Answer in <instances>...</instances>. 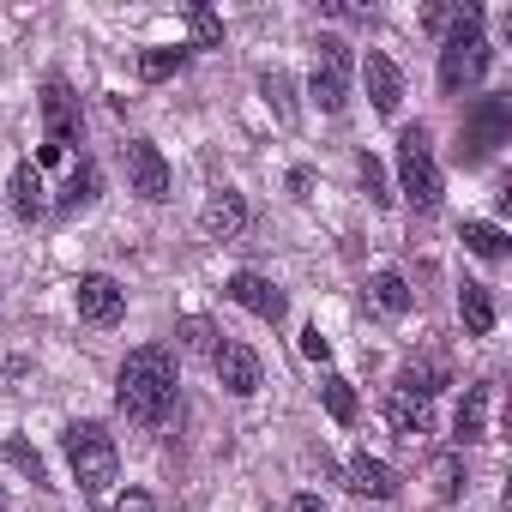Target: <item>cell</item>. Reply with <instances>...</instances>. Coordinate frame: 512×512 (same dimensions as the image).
<instances>
[{"mask_svg":"<svg viewBox=\"0 0 512 512\" xmlns=\"http://www.w3.org/2000/svg\"><path fill=\"white\" fill-rule=\"evenodd\" d=\"M115 404L127 410V422L163 428L169 410H175V350H169V344H139V350H127L121 380H115Z\"/></svg>","mask_w":512,"mask_h":512,"instance_id":"1","label":"cell"},{"mask_svg":"<svg viewBox=\"0 0 512 512\" xmlns=\"http://www.w3.org/2000/svg\"><path fill=\"white\" fill-rule=\"evenodd\" d=\"M488 73V43H482V7H458V19L440 37V91L458 97Z\"/></svg>","mask_w":512,"mask_h":512,"instance_id":"2","label":"cell"},{"mask_svg":"<svg viewBox=\"0 0 512 512\" xmlns=\"http://www.w3.org/2000/svg\"><path fill=\"white\" fill-rule=\"evenodd\" d=\"M61 446H67V464H73L79 488L103 500V494L115 488V476H121V452H115V440H109L97 422H73V428L61 434Z\"/></svg>","mask_w":512,"mask_h":512,"instance_id":"3","label":"cell"},{"mask_svg":"<svg viewBox=\"0 0 512 512\" xmlns=\"http://www.w3.org/2000/svg\"><path fill=\"white\" fill-rule=\"evenodd\" d=\"M398 181H404V199L416 211H434L440 205V163H434V139H428L422 121L398 133Z\"/></svg>","mask_w":512,"mask_h":512,"instance_id":"4","label":"cell"},{"mask_svg":"<svg viewBox=\"0 0 512 512\" xmlns=\"http://www.w3.org/2000/svg\"><path fill=\"white\" fill-rule=\"evenodd\" d=\"M350 79H356V55L344 37H320L314 43V73H308V97L326 109V115H344L350 109Z\"/></svg>","mask_w":512,"mask_h":512,"instance_id":"5","label":"cell"},{"mask_svg":"<svg viewBox=\"0 0 512 512\" xmlns=\"http://www.w3.org/2000/svg\"><path fill=\"white\" fill-rule=\"evenodd\" d=\"M67 145H79V97L67 91V79L43 85V151L37 163H61Z\"/></svg>","mask_w":512,"mask_h":512,"instance_id":"6","label":"cell"},{"mask_svg":"<svg viewBox=\"0 0 512 512\" xmlns=\"http://www.w3.org/2000/svg\"><path fill=\"white\" fill-rule=\"evenodd\" d=\"M506 133H512V103H506V97H482V103L470 109L464 133H458V157H464V163H482Z\"/></svg>","mask_w":512,"mask_h":512,"instance_id":"7","label":"cell"},{"mask_svg":"<svg viewBox=\"0 0 512 512\" xmlns=\"http://www.w3.org/2000/svg\"><path fill=\"white\" fill-rule=\"evenodd\" d=\"M73 302H79V320H85V326H115V320L127 314V290H121L109 272H85L79 290H73Z\"/></svg>","mask_w":512,"mask_h":512,"instance_id":"8","label":"cell"},{"mask_svg":"<svg viewBox=\"0 0 512 512\" xmlns=\"http://www.w3.org/2000/svg\"><path fill=\"white\" fill-rule=\"evenodd\" d=\"M211 368H217V380H223V392H235V398H253V392H260V380H266V368H260V356H253L247 344H235V338H223V344H217V356H211Z\"/></svg>","mask_w":512,"mask_h":512,"instance_id":"9","label":"cell"},{"mask_svg":"<svg viewBox=\"0 0 512 512\" xmlns=\"http://www.w3.org/2000/svg\"><path fill=\"white\" fill-rule=\"evenodd\" d=\"M386 428L398 434V440H428L434 434V410H428V398L422 392H410V386H392L386 392Z\"/></svg>","mask_w":512,"mask_h":512,"instance_id":"10","label":"cell"},{"mask_svg":"<svg viewBox=\"0 0 512 512\" xmlns=\"http://www.w3.org/2000/svg\"><path fill=\"white\" fill-rule=\"evenodd\" d=\"M229 302H235V308H247L253 320H272V326H278V320H284V308H290V302H284V290H278L272 278H260V272H235V278H229Z\"/></svg>","mask_w":512,"mask_h":512,"instance_id":"11","label":"cell"},{"mask_svg":"<svg viewBox=\"0 0 512 512\" xmlns=\"http://www.w3.org/2000/svg\"><path fill=\"white\" fill-rule=\"evenodd\" d=\"M362 85H368L374 115H398V103H404V73H398V61H392V55L368 49V55H362Z\"/></svg>","mask_w":512,"mask_h":512,"instance_id":"12","label":"cell"},{"mask_svg":"<svg viewBox=\"0 0 512 512\" xmlns=\"http://www.w3.org/2000/svg\"><path fill=\"white\" fill-rule=\"evenodd\" d=\"M199 229H205L211 241H235V235L247 229V199H241L235 187H211L205 205H199Z\"/></svg>","mask_w":512,"mask_h":512,"instance_id":"13","label":"cell"},{"mask_svg":"<svg viewBox=\"0 0 512 512\" xmlns=\"http://www.w3.org/2000/svg\"><path fill=\"white\" fill-rule=\"evenodd\" d=\"M127 181H133V193L139 199H169V163H163V151L157 145H145V139H133L127 145Z\"/></svg>","mask_w":512,"mask_h":512,"instance_id":"14","label":"cell"},{"mask_svg":"<svg viewBox=\"0 0 512 512\" xmlns=\"http://www.w3.org/2000/svg\"><path fill=\"white\" fill-rule=\"evenodd\" d=\"M452 440H458V452H464V446H476V440H488V380L464 386V404H458Z\"/></svg>","mask_w":512,"mask_h":512,"instance_id":"15","label":"cell"},{"mask_svg":"<svg viewBox=\"0 0 512 512\" xmlns=\"http://www.w3.org/2000/svg\"><path fill=\"white\" fill-rule=\"evenodd\" d=\"M344 476H350V482H344L350 494H368V500H398V476H392L380 458H368V452H356Z\"/></svg>","mask_w":512,"mask_h":512,"instance_id":"16","label":"cell"},{"mask_svg":"<svg viewBox=\"0 0 512 512\" xmlns=\"http://www.w3.org/2000/svg\"><path fill=\"white\" fill-rule=\"evenodd\" d=\"M7 193H13V211H19L25 223H37V217L49 211V199H43V175H37V163H19V169H13V187H7Z\"/></svg>","mask_w":512,"mask_h":512,"instance_id":"17","label":"cell"},{"mask_svg":"<svg viewBox=\"0 0 512 512\" xmlns=\"http://www.w3.org/2000/svg\"><path fill=\"white\" fill-rule=\"evenodd\" d=\"M458 314H464V332H470V338H488V332H494V296H488L482 284H464V290H458Z\"/></svg>","mask_w":512,"mask_h":512,"instance_id":"18","label":"cell"},{"mask_svg":"<svg viewBox=\"0 0 512 512\" xmlns=\"http://www.w3.org/2000/svg\"><path fill=\"white\" fill-rule=\"evenodd\" d=\"M368 302L380 308V314H410V284H404V272H374V284H368Z\"/></svg>","mask_w":512,"mask_h":512,"instance_id":"19","label":"cell"},{"mask_svg":"<svg viewBox=\"0 0 512 512\" xmlns=\"http://www.w3.org/2000/svg\"><path fill=\"white\" fill-rule=\"evenodd\" d=\"M428 482H434V494H440V500H458V494H464V482H470L464 452H440V458H434V470H428Z\"/></svg>","mask_w":512,"mask_h":512,"instance_id":"20","label":"cell"},{"mask_svg":"<svg viewBox=\"0 0 512 512\" xmlns=\"http://www.w3.org/2000/svg\"><path fill=\"white\" fill-rule=\"evenodd\" d=\"M464 247L476 253V260H506V229H500V223L470 217V223H464Z\"/></svg>","mask_w":512,"mask_h":512,"instance_id":"21","label":"cell"},{"mask_svg":"<svg viewBox=\"0 0 512 512\" xmlns=\"http://www.w3.org/2000/svg\"><path fill=\"white\" fill-rule=\"evenodd\" d=\"M0 458H7L13 470H25V476H31L37 488L49 482V464H43V452H37L31 440H19V434H7V440H0Z\"/></svg>","mask_w":512,"mask_h":512,"instance_id":"22","label":"cell"},{"mask_svg":"<svg viewBox=\"0 0 512 512\" xmlns=\"http://www.w3.org/2000/svg\"><path fill=\"white\" fill-rule=\"evenodd\" d=\"M260 91H266V103L278 109V121H284V127H296V79L272 67V73L260 79Z\"/></svg>","mask_w":512,"mask_h":512,"instance_id":"23","label":"cell"},{"mask_svg":"<svg viewBox=\"0 0 512 512\" xmlns=\"http://www.w3.org/2000/svg\"><path fill=\"white\" fill-rule=\"evenodd\" d=\"M320 398H326V410H332V422H338V428H350V422H356V392H350V380L326 374V380H320Z\"/></svg>","mask_w":512,"mask_h":512,"instance_id":"24","label":"cell"},{"mask_svg":"<svg viewBox=\"0 0 512 512\" xmlns=\"http://www.w3.org/2000/svg\"><path fill=\"white\" fill-rule=\"evenodd\" d=\"M181 67H187V49H145L139 55V79H151V85L169 79V73H181Z\"/></svg>","mask_w":512,"mask_h":512,"instance_id":"25","label":"cell"},{"mask_svg":"<svg viewBox=\"0 0 512 512\" xmlns=\"http://www.w3.org/2000/svg\"><path fill=\"white\" fill-rule=\"evenodd\" d=\"M356 175H362V193H368L374 205H392V181H386V163H380V157L362 151V157H356Z\"/></svg>","mask_w":512,"mask_h":512,"instance_id":"26","label":"cell"},{"mask_svg":"<svg viewBox=\"0 0 512 512\" xmlns=\"http://www.w3.org/2000/svg\"><path fill=\"white\" fill-rule=\"evenodd\" d=\"M91 199H97V163H79L73 181H67V193H61V211H85Z\"/></svg>","mask_w":512,"mask_h":512,"instance_id":"27","label":"cell"},{"mask_svg":"<svg viewBox=\"0 0 512 512\" xmlns=\"http://www.w3.org/2000/svg\"><path fill=\"white\" fill-rule=\"evenodd\" d=\"M187 25H193V43H199V49H217V43H223V25H217L211 7H187Z\"/></svg>","mask_w":512,"mask_h":512,"instance_id":"28","label":"cell"},{"mask_svg":"<svg viewBox=\"0 0 512 512\" xmlns=\"http://www.w3.org/2000/svg\"><path fill=\"white\" fill-rule=\"evenodd\" d=\"M181 344L199 350V356H217V326H211V320H187V326H181Z\"/></svg>","mask_w":512,"mask_h":512,"instance_id":"29","label":"cell"},{"mask_svg":"<svg viewBox=\"0 0 512 512\" xmlns=\"http://www.w3.org/2000/svg\"><path fill=\"white\" fill-rule=\"evenodd\" d=\"M302 356H308V362H332V344H326L320 326H302Z\"/></svg>","mask_w":512,"mask_h":512,"instance_id":"30","label":"cell"},{"mask_svg":"<svg viewBox=\"0 0 512 512\" xmlns=\"http://www.w3.org/2000/svg\"><path fill=\"white\" fill-rule=\"evenodd\" d=\"M109 512H157V500L145 494V488H127V494H115V506Z\"/></svg>","mask_w":512,"mask_h":512,"instance_id":"31","label":"cell"},{"mask_svg":"<svg viewBox=\"0 0 512 512\" xmlns=\"http://www.w3.org/2000/svg\"><path fill=\"white\" fill-rule=\"evenodd\" d=\"M290 512H326V500H320V494H296Z\"/></svg>","mask_w":512,"mask_h":512,"instance_id":"32","label":"cell"},{"mask_svg":"<svg viewBox=\"0 0 512 512\" xmlns=\"http://www.w3.org/2000/svg\"><path fill=\"white\" fill-rule=\"evenodd\" d=\"M0 512H7V494H0Z\"/></svg>","mask_w":512,"mask_h":512,"instance_id":"33","label":"cell"}]
</instances>
